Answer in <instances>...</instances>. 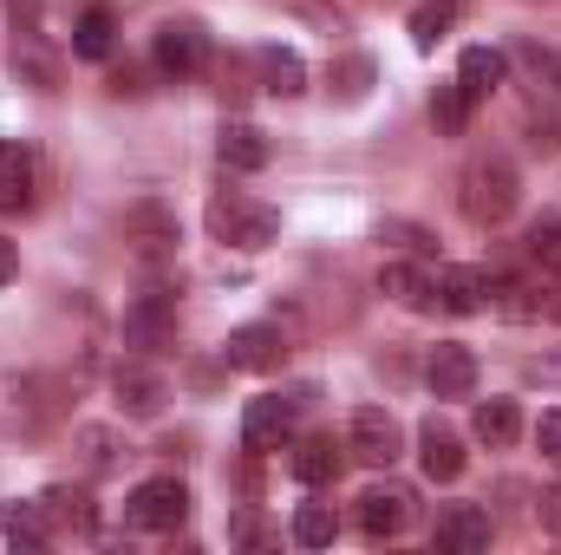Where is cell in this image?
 Masks as SVG:
<instances>
[{"label":"cell","mask_w":561,"mask_h":555,"mask_svg":"<svg viewBox=\"0 0 561 555\" xmlns=\"http://www.w3.org/2000/svg\"><path fill=\"white\" fill-rule=\"evenodd\" d=\"M209 236L229 242V249H268L280 236V209L262 196H242V190H222L209 203Z\"/></svg>","instance_id":"1"},{"label":"cell","mask_w":561,"mask_h":555,"mask_svg":"<svg viewBox=\"0 0 561 555\" xmlns=\"http://www.w3.org/2000/svg\"><path fill=\"white\" fill-rule=\"evenodd\" d=\"M516 163L510 157H477L470 170H463V183H457V203H463V216L470 223H483V229H496L510 209H516Z\"/></svg>","instance_id":"2"},{"label":"cell","mask_w":561,"mask_h":555,"mask_svg":"<svg viewBox=\"0 0 561 555\" xmlns=\"http://www.w3.org/2000/svg\"><path fill=\"white\" fill-rule=\"evenodd\" d=\"M150 59H157L163 79H196V72L209 66V33H203L196 20H170V26H157Z\"/></svg>","instance_id":"3"},{"label":"cell","mask_w":561,"mask_h":555,"mask_svg":"<svg viewBox=\"0 0 561 555\" xmlns=\"http://www.w3.org/2000/svg\"><path fill=\"white\" fill-rule=\"evenodd\" d=\"M190 517V490L176 477H144L138 490L125 497V523L131 530H176Z\"/></svg>","instance_id":"4"},{"label":"cell","mask_w":561,"mask_h":555,"mask_svg":"<svg viewBox=\"0 0 561 555\" xmlns=\"http://www.w3.org/2000/svg\"><path fill=\"white\" fill-rule=\"evenodd\" d=\"M170 333H176V294H170V287H144L138 301L125 307V347H138V353H163Z\"/></svg>","instance_id":"5"},{"label":"cell","mask_w":561,"mask_h":555,"mask_svg":"<svg viewBox=\"0 0 561 555\" xmlns=\"http://www.w3.org/2000/svg\"><path fill=\"white\" fill-rule=\"evenodd\" d=\"M346 451H353L359 464L386 471V464L405 451V431H399V418L386 412V406H359V412H353V424H346Z\"/></svg>","instance_id":"6"},{"label":"cell","mask_w":561,"mask_h":555,"mask_svg":"<svg viewBox=\"0 0 561 555\" xmlns=\"http://www.w3.org/2000/svg\"><path fill=\"white\" fill-rule=\"evenodd\" d=\"M294 424H300V399L262 393V399H249V412H242V444H249V451H280V444L294 438Z\"/></svg>","instance_id":"7"},{"label":"cell","mask_w":561,"mask_h":555,"mask_svg":"<svg viewBox=\"0 0 561 555\" xmlns=\"http://www.w3.org/2000/svg\"><path fill=\"white\" fill-rule=\"evenodd\" d=\"M353 517H359L366 543H392V536L412 523V490H399V484H373V490H359Z\"/></svg>","instance_id":"8"},{"label":"cell","mask_w":561,"mask_h":555,"mask_svg":"<svg viewBox=\"0 0 561 555\" xmlns=\"http://www.w3.org/2000/svg\"><path fill=\"white\" fill-rule=\"evenodd\" d=\"M424 386H431L437 399H470V393H477V353L457 347V340H437L431 360H424Z\"/></svg>","instance_id":"9"},{"label":"cell","mask_w":561,"mask_h":555,"mask_svg":"<svg viewBox=\"0 0 561 555\" xmlns=\"http://www.w3.org/2000/svg\"><path fill=\"white\" fill-rule=\"evenodd\" d=\"M222 360H229L236 373H268V366L287 360V340H280L275 320H249V327H236V333H229Z\"/></svg>","instance_id":"10"},{"label":"cell","mask_w":561,"mask_h":555,"mask_svg":"<svg viewBox=\"0 0 561 555\" xmlns=\"http://www.w3.org/2000/svg\"><path fill=\"white\" fill-rule=\"evenodd\" d=\"M490 510H477V503H450L444 517H437V530H431V543L437 550H450V555H477V550H490Z\"/></svg>","instance_id":"11"},{"label":"cell","mask_w":561,"mask_h":555,"mask_svg":"<svg viewBox=\"0 0 561 555\" xmlns=\"http://www.w3.org/2000/svg\"><path fill=\"white\" fill-rule=\"evenodd\" d=\"M431 287H437V307H444V314H483V307H490V275H483V269L444 262V269L431 275Z\"/></svg>","instance_id":"12"},{"label":"cell","mask_w":561,"mask_h":555,"mask_svg":"<svg viewBox=\"0 0 561 555\" xmlns=\"http://www.w3.org/2000/svg\"><path fill=\"white\" fill-rule=\"evenodd\" d=\"M419 464L431 484H450V477H463V438L457 431H444L437 418L419 431Z\"/></svg>","instance_id":"13"},{"label":"cell","mask_w":561,"mask_h":555,"mask_svg":"<svg viewBox=\"0 0 561 555\" xmlns=\"http://www.w3.org/2000/svg\"><path fill=\"white\" fill-rule=\"evenodd\" d=\"M112 386H118V406L131 418H150L157 406H163V380L144 366V360H125L118 373H112Z\"/></svg>","instance_id":"14"},{"label":"cell","mask_w":561,"mask_h":555,"mask_svg":"<svg viewBox=\"0 0 561 555\" xmlns=\"http://www.w3.org/2000/svg\"><path fill=\"white\" fill-rule=\"evenodd\" d=\"M503 79H510V53H496V46H470V53L457 59V86H463L470 99H490Z\"/></svg>","instance_id":"15"},{"label":"cell","mask_w":561,"mask_h":555,"mask_svg":"<svg viewBox=\"0 0 561 555\" xmlns=\"http://www.w3.org/2000/svg\"><path fill=\"white\" fill-rule=\"evenodd\" d=\"M340 464H346V444H333V438H300V444H294V477H300L307 490L333 484Z\"/></svg>","instance_id":"16"},{"label":"cell","mask_w":561,"mask_h":555,"mask_svg":"<svg viewBox=\"0 0 561 555\" xmlns=\"http://www.w3.org/2000/svg\"><path fill=\"white\" fill-rule=\"evenodd\" d=\"M33 203V150L26 144H0V216Z\"/></svg>","instance_id":"17"},{"label":"cell","mask_w":561,"mask_h":555,"mask_svg":"<svg viewBox=\"0 0 561 555\" xmlns=\"http://www.w3.org/2000/svg\"><path fill=\"white\" fill-rule=\"evenodd\" d=\"M0 536L13 550H46L53 543V523H46L39 503H0Z\"/></svg>","instance_id":"18"},{"label":"cell","mask_w":561,"mask_h":555,"mask_svg":"<svg viewBox=\"0 0 561 555\" xmlns=\"http://www.w3.org/2000/svg\"><path fill=\"white\" fill-rule=\"evenodd\" d=\"M379 294H392V301H399V307H412V314L437 307V287H431V275H424V269H412V262H386Z\"/></svg>","instance_id":"19"},{"label":"cell","mask_w":561,"mask_h":555,"mask_svg":"<svg viewBox=\"0 0 561 555\" xmlns=\"http://www.w3.org/2000/svg\"><path fill=\"white\" fill-rule=\"evenodd\" d=\"M112 33H118L112 7H105V0H92V7L72 20V53H79V59H105V53H112Z\"/></svg>","instance_id":"20"},{"label":"cell","mask_w":561,"mask_h":555,"mask_svg":"<svg viewBox=\"0 0 561 555\" xmlns=\"http://www.w3.org/2000/svg\"><path fill=\"white\" fill-rule=\"evenodd\" d=\"M255 72H262V86H268L275 99H294V92L307 86V66H300V53H287V46H262V53H255Z\"/></svg>","instance_id":"21"},{"label":"cell","mask_w":561,"mask_h":555,"mask_svg":"<svg viewBox=\"0 0 561 555\" xmlns=\"http://www.w3.org/2000/svg\"><path fill=\"white\" fill-rule=\"evenodd\" d=\"M457 20H463V0H419V7H412V46L431 53Z\"/></svg>","instance_id":"22"},{"label":"cell","mask_w":561,"mask_h":555,"mask_svg":"<svg viewBox=\"0 0 561 555\" xmlns=\"http://www.w3.org/2000/svg\"><path fill=\"white\" fill-rule=\"evenodd\" d=\"M39 510H46V523H72L79 536L92 530V497H85V490H72V484H53V490L39 497Z\"/></svg>","instance_id":"23"},{"label":"cell","mask_w":561,"mask_h":555,"mask_svg":"<svg viewBox=\"0 0 561 555\" xmlns=\"http://www.w3.org/2000/svg\"><path fill=\"white\" fill-rule=\"evenodd\" d=\"M510 59L529 72V86H536V92H549V99L561 92V53H556V46H536V39H523Z\"/></svg>","instance_id":"24"},{"label":"cell","mask_w":561,"mask_h":555,"mask_svg":"<svg viewBox=\"0 0 561 555\" xmlns=\"http://www.w3.org/2000/svg\"><path fill=\"white\" fill-rule=\"evenodd\" d=\"M222 163L229 170H262L268 163V138L255 125H222Z\"/></svg>","instance_id":"25"},{"label":"cell","mask_w":561,"mask_h":555,"mask_svg":"<svg viewBox=\"0 0 561 555\" xmlns=\"http://www.w3.org/2000/svg\"><path fill=\"white\" fill-rule=\"evenodd\" d=\"M333 536H340V517H333L327 503H300V510H294V543H300V550H327Z\"/></svg>","instance_id":"26"},{"label":"cell","mask_w":561,"mask_h":555,"mask_svg":"<svg viewBox=\"0 0 561 555\" xmlns=\"http://www.w3.org/2000/svg\"><path fill=\"white\" fill-rule=\"evenodd\" d=\"M470 105H477V99H470L457 79H450V86H437V92H431V118H437V132H450V138H457V132L470 125Z\"/></svg>","instance_id":"27"},{"label":"cell","mask_w":561,"mask_h":555,"mask_svg":"<svg viewBox=\"0 0 561 555\" xmlns=\"http://www.w3.org/2000/svg\"><path fill=\"white\" fill-rule=\"evenodd\" d=\"M516 431H523L516 399H490V406H477V438H483V444H510Z\"/></svg>","instance_id":"28"},{"label":"cell","mask_w":561,"mask_h":555,"mask_svg":"<svg viewBox=\"0 0 561 555\" xmlns=\"http://www.w3.org/2000/svg\"><path fill=\"white\" fill-rule=\"evenodd\" d=\"M529 256H536L542 269H561V216H542V223H529Z\"/></svg>","instance_id":"29"},{"label":"cell","mask_w":561,"mask_h":555,"mask_svg":"<svg viewBox=\"0 0 561 555\" xmlns=\"http://www.w3.org/2000/svg\"><path fill=\"white\" fill-rule=\"evenodd\" d=\"M333 86H340V99H359L373 86V59H340L333 66Z\"/></svg>","instance_id":"30"},{"label":"cell","mask_w":561,"mask_h":555,"mask_svg":"<svg viewBox=\"0 0 561 555\" xmlns=\"http://www.w3.org/2000/svg\"><path fill=\"white\" fill-rule=\"evenodd\" d=\"M536 444H542V457H549V464H561V412H542V424H536Z\"/></svg>","instance_id":"31"},{"label":"cell","mask_w":561,"mask_h":555,"mask_svg":"<svg viewBox=\"0 0 561 555\" xmlns=\"http://www.w3.org/2000/svg\"><path fill=\"white\" fill-rule=\"evenodd\" d=\"M542 320H561V269L542 275Z\"/></svg>","instance_id":"32"},{"label":"cell","mask_w":561,"mask_h":555,"mask_svg":"<svg viewBox=\"0 0 561 555\" xmlns=\"http://www.w3.org/2000/svg\"><path fill=\"white\" fill-rule=\"evenodd\" d=\"M39 7H46V0H13V20H20V33H39Z\"/></svg>","instance_id":"33"},{"label":"cell","mask_w":561,"mask_h":555,"mask_svg":"<svg viewBox=\"0 0 561 555\" xmlns=\"http://www.w3.org/2000/svg\"><path fill=\"white\" fill-rule=\"evenodd\" d=\"M542 530H549V536H561V490H549V497H542Z\"/></svg>","instance_id":"34"},{"label":"cell","mask_w":561,"mask_h":555,"mask_svg":"<svg viewBox=\"0 0 561 555\" xmlns=\"http://www.w3.org/2000/svg\"><path fill=\"white\" fill-rule=\"evenodd\" d=\"M20 275V249H13V242H7V236H0V287H7V281Z\"/></svg>","instance_id":"35"}]
</instances>
